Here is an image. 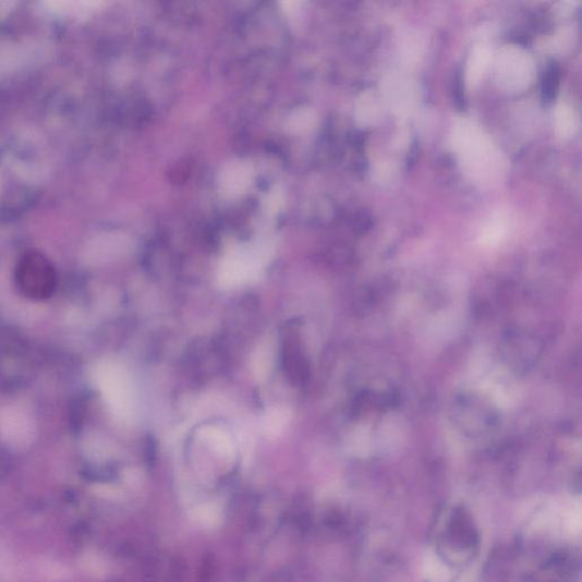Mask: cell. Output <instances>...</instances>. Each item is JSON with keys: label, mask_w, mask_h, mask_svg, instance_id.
<instances>
[{"label": "cell", "mask_w": 582, "mask_h": 582, "mask_svg": "<svg viewBox=\"0 0 582 582\" xmlns=\"http://www.w3.org/2000/svg\"><path fill=\"white\" fill-rule=\"evenodd\" d=\"M307 121L308 119L304 112H298L293 118L290 119L289 128L293 129L295 132H300L306 126Z\"/></svg>", "instance_id": "cell-4"}, {"label": "cell", "mask_w": 582, "mask_h": 582, "mask_svg": "<svg viewBox=\"0 0 582 582\" xmlns=\"http://www.w3.org/2000/svg\"><path fill=\"white\" fill-rule=\"evenodd\" d=\"M559 78V70L557 65H553L545 77L543 93L545 99H551Z\"/></svg>", "instance_id": "cell-2"}, {"label": "cell", "mask_w": 582, "mask_h": 582, "mask_svg": "<svg viewBox=\"0 0 582 582\" xmlns=\"http://www.w3.org/2000/svg\"><path fill=\"white\" fill-rule=\"evenodd\" d=\"M251 167L243 161L227 165L220 173V191L226 197L241 196L250 186Z\"/></svg>", "instance_id": "cell-1"}, {"label": "cell", "mask_w": 582, "mask_h": 582, "mask_svg": "<svg viewBox=\"0 0 582 582\" xmlns=\"http://www.w3.org/2000/svg\"><path fill=\"white\" fill-rule=\"evenodd\" d=\"M427 569L428 575L435 581L444 582L448 578L446 568L436 560L429 561L427 565Z\"/></svg>", "instance_id": "cell-3"}]
</instances>
